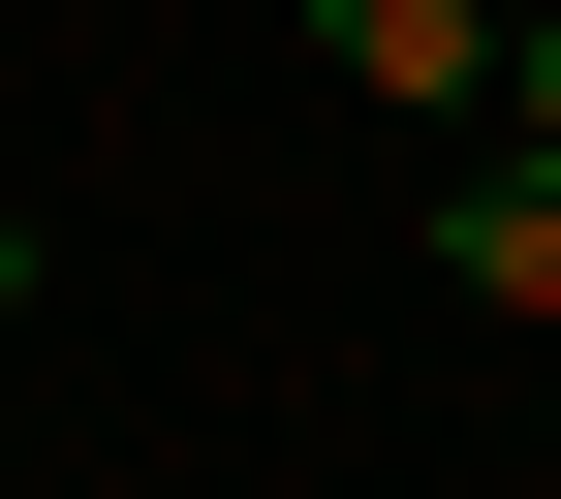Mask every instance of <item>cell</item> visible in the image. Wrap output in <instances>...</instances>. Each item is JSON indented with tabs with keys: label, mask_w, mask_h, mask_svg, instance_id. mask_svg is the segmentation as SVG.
Listing matches in <instances>:
<instances>
[{
	"label": "cell",
	"mask_w": 561,
	"mask_h": 499,
	"mask_svg": "<svg viewBox=\"0 0 561 499\" xmlns=\"http://www.w3.org/2000/svg\"><path fill=\"white\" fill-rule=\"evenodd\" d=\"M437 281H468L500 343H561V125H500V157L437 188Z\"/></svg>",
	"instance_id": "6da1fadb"
},
{
	"label": "cell",
	"mask_w": 561,
	"mask_h": 499,
	"mask_svg": "<svg viewBox=\"0 0 561 499\" xmlns=\"http://www.w3.org/2000/svg\"><path fill=\"white\" fill-rule=\"evenodd\" d=\"M312 63L375 125H500V0H312Z\"/></svg>",
	"instance_id": "7a4b0ae2"
},
{
	"label": "cell",
	"mask_w": 561,
	"mask_h": 499,
	"mask_svg": "<svg viewBox=\"0 0 561 499\" xmlns=\"http://www.w3.org/2000/svg\"><path fill=\"white\" fill-rule=\"evenodd\" d=\"M0 343H32V219H0Z\"/></svg>",
	"instance_id": "3957f363"
}]
</instances>
